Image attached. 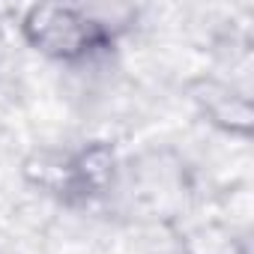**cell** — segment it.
Masks as SVG:
<instances>
[{
  "instance_id": "cell-2",
  "label": "cell",
  "mask_w": 254,
  "mask_h": 254,
  "mask_svg": "<svg viewBox=\"0 0 254 254\" xmlns=\"http://www.w3.org/2000/svg\"><path fill=\"white\" fill-rule=\"evenodd\" d=\"M117 174V153L105 141H93L78 153H69V194L93 197L111 189Z\"/></svg>"
},
{
  "instance_id": "cell-1",
  "label": "cell",
  "mask_w": 254,
  "mask_h": 254,
  "mask_svg": "<svg viewBox=\"0 0 254 254\" xmlns=\"http://www.w3.org/2000/svg\"><path fill=\"white\" fill-rule=\"evenodd\" d=\"M18 27L30 48L63 63L84 60L108 42V24L81 6H30Z\"/></svg>"
},
{
  "instance_id": "cell-3",
  "label": "cell",
  "mask_w": 254,
  "mask_h": 254,
  "mask_svg": "<svg viewBox=\"0 0 254 254\" xmlns=\"http://www.w3.org/2000/svg\"><path fill=\"white\" fill-rule=\"evenodd\" d=\"M197 102L203 105V114L221 126V129L233 132V135H248L251 129V105L245 96L221 87V84H206L203 93L197 96Z\"/></svg>"
}]
</instances>
